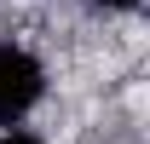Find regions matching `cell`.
Instances as JSON below:
<instances>
[{
    "label": "cell",
    "instance_id": "3957f363",
    "mask_svg": "<svg viewBox=\"0 0 150 144\" xmlns=\"http://www.w3.org/2000/svg\"><path fill=\"white\" fill-rule=\"evenodd\" d=\"M98 6H110V12H127V6H139V0H98Z\"/></svg>",
    "mask_w": 150,
    "mask_h": 144
},
{
    "label": "cell",
    "instance_id": "7a4b0ae2",
    "mask_svg": "<svg viewBox=\"0 0 150 144\" xmlns=\"http://www.w3.org/2000/svg\"><path fill=\"white\" fill-rule=\"evenodd\" d=\"M0 144H46V138H35V133H23V127H12V133H0Z\"/></svg>",
    "mask_w": 150,
    "mask_h": 144
},
{
    "label": "cell",
    "instance_id": "6da1fadb",
    "mask_svg": "<svg viewBox=\"0 0 150 144\" xmlns=\"http://www.w3.org/2000/svg\"><path fill=\"white\" fill-rule=\"evenodd\" d=\"M40 92H46L40 58L23 52V46H0V127H6V133L40 104Z\"/></svg>",
    "mask_w": 150,
    "mask_h": 144
}]
</instances>
